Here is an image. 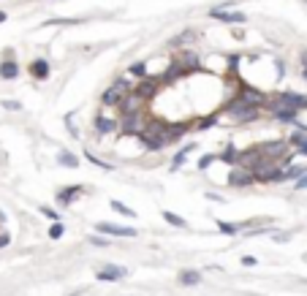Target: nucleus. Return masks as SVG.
I'll return each instance as SVG.
<instances>
[{"mask_svg":"<svg viewBox=\"0 0 307 296\" xmlns=\"http://www.w3.org/2000/svg\"><path fill=\"white\" fill-rule=\"evenodd\" d=\"M302 76H304V79H307V63H304V71H302Z\"/></svg>","mask_w":307,"mask_h":296,"instance_id":"obj_40","label":"nucleus"},{"mask_svg":"<svg viewBox=\"0 0 307 296\" xmlns=\"http://www.w3.org/2000/svg\"><path fill=\"white\" fill-rule=\"evenodd\" d=\"M158 87H161V79H152V76H147V79H144V82H139L133 90H136V92H139V95L144 98V101H149V98H155V92H158Z\"/></svg>","mask_w":307,"mask_h":296,"instance_id":"obj_11","label":"nucleus"},{"mask_svg":"<svg viewBox=\"0 0 307 296\" xmlns=\"http://www.w3.org/2000/svg\"><path fill=\"white\" fill-rule=\"evenodd\" d=\"M193 150H196V144H185L182 150L174 155V160H171V169H174V171H177V169H182V163H185V158H188V152H193Z\"/></svg>","mask_w":307,"mask_h":296,"instance_id":"obj_18","label":"nucleus"},{"mask_svg":"<svg viewBox=\"0 0 307 296\" xmlns=\"http://www.w3.org/2000/svg\"><path fill=\"white\" fill-rule=\"evenodd\" d=\"M147 122H149L147 112L125 114V117H122V128H120V134H122V136H141V134L147 130Z\"/></svg>","mask_w":307,"mask_h":296,"instance_id":"obj_3","label":"nucleus"},{"mask_svg":"<svg viewBox=\"0 0 307 296\" xmlns=\"http://www.w3.org/2000/svg\"><path fill=\"white\" fill-rule=\"evenodd\" d=\"M218 158H220V155H204V158L199 160V169L204 171V169H207V166H209V163H215Z\"/></svg>","mask_w":307,"mask_h":296,"instance_id":"obj_31","label":"nucleus"},{"mask_svg":"<svg viewBox=\"0 0 307 296\" xmlns=\"http://www.w3.org/2000/svg\"><path fill=\"white\" fill-rule=\"evenodd\" d=\"M304 188H307V171H304V174L296 180V190H304Z\"/></svg>","mask_w":307,"mask_h":296,"instance_id":"obj_34","label":"nucleus"},{"mask_svg":"<svg viewBox=\"0 0 307 296\" xmlns=\"http://www.w3.org/2000/svg\"><path fill=\"white\" fill-rule=\"evenodd\" d=\"M256 182V171H250L245 166L234 169L231 177H228V185H234V188H245V185H253Z\"/></svg>","mask_w":307,"mask_h":296,"instance_id":"obj_6","label":"nucleus"},{"mask_svg":"<svg viewBox=\"0 0 307 296\" xmlns=\"http://www.w3.org/2000/svg\"><path fill=\"white\" fill-rule=\"evenodd\" d=\"M90 245H96V247H106L109 242H106V239H101V237H90Z\"/></svg>","mask_w":307,"mask_h":296,"instance_id":"obj_35","label":"nucleus"},{"mask_svg":"<svg viewBox=\"0 0 307 296\" xmlns=\"http://www.w3.org/2000/svg\"><path fill=\"white\" fill-rule=\"evenodd\" d=\"M209 17L212 19H220L226 25H242L245 22V14L242 11H223V9H209Z\"/></svg>","mask_w":307,"mask_h":296,"instance_id":"obj_8","label":"nucleus"},{"mask_svg":"<svg viewBox=\"0 0 307 296\" xmlns=\"http://www.w3.org/2000/svg\"><path fill=\"white\" fill-rule=\"evenodd\" d=\"M128 71H131L133 76H139V79H147V65H144V63H133Z\"/></svg>","mask_w":307,"mask_h":296,"instance_id":"obj_26","label":"nucleus"},{"mask_svg":"<svg viewBox=\"0 0 307 296\" xmlns=\"http://www.w3.org/2000/svg\"><path fill=\"white\" fill-rule=\"evenodd\" d=\"M199 272H182V275H179V283L182 285H199Z\"/></svg>","mask_w":307,"mask_h":296,"instance_id":"obj_22","label":"nucleus"},{"mask_svg":"<svg viewBox=\"0 0 307 296\" xmlns=\"http://www.w3.org/2000/svg\"><path fill=\"white\" fill-rule=\"evenodd\" d=\"M302 174H304V166H291V169H283L280 182H283V180H294V177H302Z\"/></svg>","mask_w":307,"mask_h":296,"instance_id":"obj_21","label":"nucleus"},{"mask_svg":"<svg viewBox=\"0 0 307 296\" xmlns=\"http://www.w3.org/2000/svg\"><path fill=\"white\" fill-rule=\"evenodd\" d=\"M57 163H60V166H71V169H76V166H79V158H74L71 152H60V155H57Z\"/></svg>","mask_w":307,"mask_h":296,"instance_id":"obj_20","label":"nucleus"},{"mask_svg":"<svg viewBox=\"0 0 307 296\" xmlns=\"http://www.w3.org/2000/svg\"><path fill=\"white\" fill-rule=\"evenodd\" d=\"M112 209H114V212H120V215H125V217H131V220H133V217H136V212H133L131 207L120 204V201H112Z\"/></svg>","mask_w":307,"mask_h":296,"instance_id":"obj_25","label":"nucleus"},{"mask_svg":"<svg viewBox=\"0 0 307 296\" xmlns=\"http://www.w3.org/2000/svg\"><path fill=\"white\" fill-rule=\"evenodd\" d=\"M286 150H288V144L283 142V139H274V142H264V144H258V152L264 155V158H286Z\"/></svg>","mask_w":307,"mask_h":296,"instance_id":"obj_5","label":"nucleus"},{"mask_svg":"<svg viewBox=\"0 0 307 296\" xmlns=\"http://www.w3.org/2000/svg\"><path fill=\"white\" fill-rule=\"evenodd\" d=\"M242 264H245V267H256V258H253V255H245V258H242Z\"/></svg>","mask_w":307,"mask_h":296,"instance_id":"obj_36","label":"nucleus"},{"mask_svg":"<svg viewBox=\"0 0 307 296\" xmlns=\"http://www.w3.org/2000/svg\"><path fill=\"white\" fill-rule=\"evenodd\" d=\"M17 76H19V65L11 57L0 63V79H17Z\"/></svg>","mask_w":307,"mask_h":296,"instance_id":"obj_17","label":"nucleus"},{"mask_svg":"<svg viewBox=\"0 0 307 296\" xmlns=\"http://www.w3.org/2000/svg\"><path fill=\"white\" fill-rule=\"evenodd\" d=\"M269 112H272V117L278 122H296L299 120V109H291V106H283V104H278V101H274V104H269Z\"/></svg>","mask_w":307,"mask_h":296,"instance_id":"obj_7","label":"nucleus"},{"mask_svg":"<svg viewBox=\"0 0 307 296\" xmlns=\"http://www.w3.org/2000/svg\"><path fill=\"white\" fill-rule=\"evenodd\" d=\"M3 22H6V11H0V25H3Z\"/></svg>","mask_w":307,"mask_h":296,"instance_id":"obj_39","label":"nucleus"},{"mask_svg":"<svg viewBox=\"0 0 307 296\" xmlns=\"http://www.w3.org/2000/svg\"><path fill=\"white\" fill-rule=\"evenodd\" d=\"M82 19H49L46 22V27H52V25H79Z\"/></svg>","mask_w":307,"mask_h":296,"instance_id":"obj_29","label":"nucleus"},{"mask_svg":"<svg viewBox=\"0 0 307 296\" xmlns=\"http://www.w3.org/2000/svg\"><path fill=\"white\" fill-rule=\"evenodd\" d=\"M82 193H84L82 185H71V188H63L57 193V201H60V204H71V201H74L76 196H82Z\"/></svg>","mask_w":307,"mask_h":296,"instance_id":"obj_15","label":"nucleus"},{"mask_svg":"<svg viewBox=\"0 0 307 296\" xmlns=\"http://www.w3.org/2000/svg\"><path fill=\"white\" fill-rule=\"evenodd\" d=\"M237 95H239V98H245L248 104H256V106H264V104H266V95H264L261 90H256V87H242Z\"/></svg>","mask_w":307,"mask_h":296,"instance_id":"obj_12","label":"nucleus"},{"mask_svg":"<svg viewBox=\"0 0 307 296\" xmlns=\"http://www.w3.org/2000/svg\"><path fill=\"white\" fill-rule=\"evenodd\" d=\"M258 112H261V106L248 104V101H245V98H239V95H234V98L223 106V114H228L231 120H239V122H250V120H256Z\"/></svg>","mask_w":307,"mask_h":296,"instance_id":"obj_1","label":"nucleus"},{"mask_svg":"<svg viewBox=\"0 0 307 296\" xmlns=\"http://www.w3.org/2000/svg\"><path fill=\"white\" fill-rule=\"evenodd\" d=\"M96 130L101 136H109L112 130H117V122L112 120V117H104V114H98L96 117Z\"/></svg>","mask_w":307,"mask_h":296,"instance_id":"obj_14","label":"nucleus"},{"mask_svg":"<svg viewBox=\"0 0 307 296\" xmlns=\"http://www.w3.org/2000/svg\"><path fill=\"white\" fill-rule=\"evenodd\" d=\"M84 158H87L90 163H96V166H101V169H106V171H112V166H109V163H104V160H101V158H96V155H84Z\"/></svg>","mask_w":307,"mask_h":296,"instance_id":"obj_30","label":"nucleus"},{"mask_svg":"<svg viewBox=\"0 0 307 296\" xmlns=\"http://www.w3.org/2000/svg\"><path fill=\"white\" fill-rule=\"evenodd\" d=\"M131 90H133V84L128 79H114L112 87H106V92L101 95V104L104 106H120V101L128 95Z\"/></svg>","mask_w":307,"mask_h":296,"instance_id":"obj_2","label":"nucleus"},{"mask_svg":"<svg viewBox=\"0 0 307 296\" xmlns=\"http://www.w3.org/2000/svg\"><path fill=\"white\" fill-rule=\"evenodd\" d=\"M215 122H218V114H212V117H204L199 125H201V128H209V125H215Z\"/></svg>","mask_w":307,"mask_h":296,"instance_id":"obj_32","label":"nucleus"},{"mask_svg":"<svg viewBox=\"0 0 307 296\" xmlns=\"http://www.w3.org/2000/svg\"><path fill=\"white\" fill-rule=\"evenodd\" d=\"M9 242H11V237H9V234H0V247H6Z\"/></svg>","mask_w":307,"mask_h":296,"instance_id":"obj_37","label":"nucleus"},{"mask_svg":"<svg viewBox=\"0 0 307 296\" xmlns=\"http://www.w3.org/2000/svg\"><path fill=\"white\" fill-rule=\"evenodd\" d=\"M218 228L223 231V234H237L239 225H231V223H226V220H218Z\"/></svg>","mask_w":307,"mask_h":296,"instance_id":"obj_27","label":"nucleus"},{"mask_svg":"<svg viewBox=\"0 0 307 296\" xmlns=\"http://www.w3.org/2000/svg\"><path fill=\"white\" fill-rule=\"evenodd\" d=\"M163 220H166V223H171V225H177V228H185V220H182V217H179V215H174V212H169V209H166V212H163Z\"/></svg>","mask_w":307,"mask_h":296,"instance_id":"obj_23","label":"nucleus"},{"mask_svg":"<svg viewBox=\"0 0 307 296\" xmlns=\"http://www.w3.org/2000/svg\"><path fill=\"white\" fill-rule=\"evenodd\" d=\"M96 228L101 231V234H109V237H136V231L133 228H128V225H114V223H98Z\"/></svg>","mask_w":307,"mask_h":296,"instance_id":"obj_10","label":"nucleus"},{"mask_svg":"<svg viewBox=\"0 0 307 296\" xmlns=\"http://www.w3.org/2000/svg\"><path fill=\"white\" fill-rule=\"evenodd\" d=\"M41 212H44L46 217H52V220H54V217H57V215H54V209H49V207H41Z\"/></svg>","mask_w":307,"mask_h":296,"instance_id":"obj_38","label":"nucleus"},{"mask_svg":"<svg viewBox=\"0 0 307 296\" xmlns=\"http://www.w3.org/2000/svg\"><path fill=\"white\" fill-rule=\"evenodd\" d=\"M239 158H242V152H237L234 147H228V150L220 155V160H226V163H239Z\"/></svg>","mask_w":307,"mask_h":296,"instance_id":"obj_24","label":"nucleus"},{"mask_svg":"<svg viewBox=\"0 0 307 296\" xmlns=\"http://www.w3.org/2000/svg\"><path fill=\"white\" fill-rule=\"evenodd\" d=\"M278 104L291 106V109H307V95H299V92H278Z\"/></svg>","mask_w":307,"mask_h":296,"instance_id":"obj_9","label":"nucleus"},{"mask_svg":"<svg viewBox=\"0 0 307 296\" xmlns=\"http://www.w3.org/2000/svg\"><path fill=\"white\" fill-rule=\"evenodd\" d=\"M144 104H147V101L141 98L136 90H131L128 95H125V98L120 101V106H117V109H120V114L125 117V114H136V112H144Z\"/></svg>","mask_w":307,"mask_h":296,"instance_id":"obj_4","label":"nucleus"},{"mask_svg":"<svg viewBox=\"0 0 307 296\" xmlns=\"http://www.w3.org/2000/svg\"><path fill=\"white\" fill-rule=\"evenodd\" d=\"M291 144H296V147H299V152H302L304 158H307V130H304V134L299 130V134L291 136Z\"/></svg>","mask_w":307,"mask_h":296,"instance_id":"obj_19","label":"nucleus"},{"mask_svg":"<svg viewBox=\"0 0 307 296\" xmlns=\"http://www.w3.org/2000/svg\"><path fill=\"white\" fill-rule=\"evenodd\" d=\"M3 106L11 109V112H19V109H22V104H17V101H3Z\"/></svg>","mask_w":307,"mask_h":296,"instance_id":"obj_33","label":"nucleus"},{"mask_svg":"<svg viewBox=\"0 0 307 296\" xmlns=\"http://www.w3.org/2000/svg\"><path fill=\"white\" fill-rule=\"evenodd\" d=\"M63 231H66V225H63V223H54L52 228H49V237H52V239H60Z\"/></svg>","mask_w":307,"mask_h":296,"instance_id":"obj_28","label":"nucleus"},{"mask_svg":"<svg viewBox=\"0 0 307 296\" xmlns=\"http://www.w3.org/2000/svg\"><path fill=\"white\" fill-rule=\"evenodd\" d=\"M125 275H128V269H125V267H106V269H101L96 277L101 280V283H106V280L112 283V280H122Z\"/></svg>","mask_w":307,"mask_h":296,"instance_id":"obj_13","label":"nucleus"},{"mask_svg":"<svg viewBox=\"0 0 307 296\" xmlns=\"http://www.w3.org/2000/svg\"><path fill=\"white\" fill-rule=\"evenodd\" d=\"M27 71L33 79H46V76H49V63H46V60H33Z\"/></svg>","mask_w":307,"mask_h":296,"instance_id":"obj_16","label":"nucleus"}]
</instances>
